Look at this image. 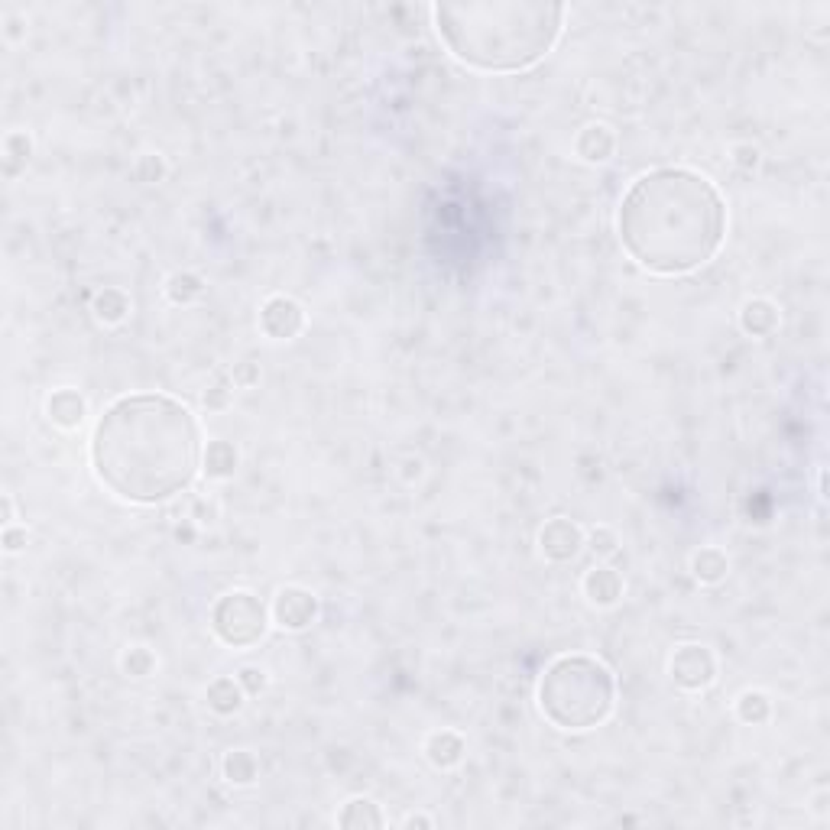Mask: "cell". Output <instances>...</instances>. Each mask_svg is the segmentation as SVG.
<instances>
[{"label": "cell", "instance_id": "obj_14", "mask_svg": "<svg viewBox=\"0 0 830 830\" xmlns=\"http://www.w3.org/2000/svg\"><path fill=\"white\" fill-rule=\"evenodd\" d=\"M467 753V743L454 730H435L425 736V756L435 769H454Z\"/></svg>", "mask_w": 830, "mask_h": 830}, {"label": "cell", "instance_id": "obj_16", "mask_svg": "<svg viewBox=\"0 0 830 830\" xmlns=\"http://www.w3.org/2000/svg\"><path fill=\"white\" fill-rule=\"evenodd\" d=\"M130 312H133V302L127 292L117 286H104L91 296V315H95L101 325H120V321L130 318Z\"/></svg>", "mask_w": 830, "mask_h": 830}, {"label": "cell", "instance_id": "obj_29", "mask_svg": "<svg viewBox=\"0 0 830 830\" xmlns=\"http://www.w3.org/2000/svg\"><path fill=\"white\" fill-rule=\"evenodd\" d=\"M237 681H240V688L247 691V698H257V694L266 688V672H263V668H257V665H244L237 672Z\"/></svg>", "mask_w": 830, "mask_h": 830}, {"label": "cell", "instance_id": "obj_5", "mask_svg": "<svg viewBox=\"0 0 830 830\" xmlns=\"http://www.w3.org/2000/svg\"><path fill=\"white\" fill-rule=\"evenodd\" d=\"M270 610L250 591H227L211 607V633L231 649H250L270 629Z\"/></svg>", "mask_w": 830, "mask_h": 830}, {"label": "cell", "instance_id": "obj_8", "mask_svg": "<svg viewBox=\"0 0 830 830\" xmlns=\"http://www.w3.org/2000/svg\"><path fill=\"white\" fill-rule=\"evenodd\" d=\"M539 552L552 565H568L584 552V529L574 519H548L539 529Z\"/></svg>", "mask_w": 830, "mask_h": 830}, {"label": "cell", "instance_id": "obj_9", "mask_svg": "<svg viewBox=\"0 0 830 830\" xmlns=\"http://www.w3.org/2000/svg\"><path fill=\"white\" fill-rule=\"evenodd\" d=\"M305 328V309L289 296H270L260 309V331L270 341H292Z\"/></svg>", "mask_w": 830, "mask_h": 830}, {"label": "cell", "instance_id": "obj_25", "mask_svg": "<svg viewBox=\"0 0 830 830\" xmlns=\"http://www.w3.org/2000/svg\"><path fill=\"white\" fill-rule=\"evenodd\" d=\"M33 153V140H30V133H7V140H4V156H7V169L10 172H17L20 166H26V159H30Z\"/></svg>", "mask_w": 830, "mask_h": 830}, {"label": "cell", "instance_id": "obj_12", "mask_svg": "<svg viewBox=\"0 0 830 830\" xmlns=\"http://www.w3.org/2000/svg\"><path fill=\"white\" fill-rule=\"evenodd\" d=\"M581 591L594 607H613L623 597V578H620V571H613L607 565H597V568H591L584 574Z\"/></svg>", "mask_w": 830, "mask_h": 830}, {"label": "cell", "instance_id": "obj_10", "mask_svg": "<svg viewBox=\"0 0 830 830\" xmlns=\"http://www.w3.org/2000/svg\"><path fill=\"white\" fill-rule=\"evenodd\" d=\"M46 415H49L52 425L62 428V432H72V428H78L85 422L88 403H85L82 393L72 390V386H62V390H56L46 399Z\"/></svg>", "mask_w": 830, "mask_h": 830}, {"label": "cell", "instance_id": "obj_21", "mask_svg": "<svg viewBox=\"0 0 830 830\" xmlns=\"http://www.w3.org/2000/svg\"><path fill=\"white\" fill-rule=\"evenodd\" d=\"M205 289H208L205 279L198 273H192V270H179V273H172L166 279V299L172 305H192V302H198L205 296Z\"/></svg>", "mask_w": 830, "mask_h": 830}, {"label": "cell", "instance_id": "obj_15", "mask_svg": "<svg viewBox=\"0 0 830 830\" xmlns=\"http://www.w3.org/2000/svg\"><path fill=\"white\" fill-rule=\"evenodd\" d=\"M244 698H247V691L240 688V681L231 675H218L205 691V701L218 717H234L240 707H244Z\"/></svg>", "mask_w": 830, "mask_h": 830}, {"label": "cell", "instance_id": "obj_27", "mask_svg": "<svg viewBox=\"0 0 830 830\" xmlns=\"http://www.w3.org/2000/svg\"><path fill=\"white\" fill-rule=\"evenodd\" d=\"M166 172H169V166H166V159L159 156V153H143L137 159V166H133V176H137L140 182H146V185L163 182Z\"/></svg>", "mask_w": 830, "mask_h": 830}, {"label": "cell", "instance_id": "obj_26", "mask_svg": "<svg viewBox=\"0 0 830 830\" xmlns=\"http://www.w3.org/2000/svg\"><path fill=\"white\" fill-rule=\"evenodd\" d=\"M584 545L591 548V552H594L597 558H610V555H617V548H620V535L613 532L610 526H594L591 532H587Z\"/></svg>", "mask_w": 830, "mask_h": 830}, {"label": "cell", "instance_id": "obj_13", "mask_svg": "<svg viewBox=\"0 0 830 830\" xmlns=\"http://www.w3.org/2000/svg\"><path fill=\"white\" fill-rule=\"evenodd\" d=\"M779 305L772 299H746L740 309V328L749 338H769L779 331Z\"/></svg>", "mask_w": 830, "mask_h": 830}, {"label": "cell", "instance_id": "obj_23", "mask_svg": "<svg viewBox=\"0 0 830 830\" xmlns=\"http://www.w3.org/2000/svg\"><path fill=\"white\" fill-rule=\"evenodd\" d=\"M120 668H124V675H130V678H150L156 672V655L146 646H133L124 652Z\"/></svg>", "mask_w": 830, "mask_h": 830}, {"label": "cell", "instance_id": "obj_2", "mask_svg": "<svg viewBox=\"0 0 830 830\" xmlns=\"http://www.w3.org/2000/svg\"><path fill=\"white\" fill-rule=\"evenodd\" d=\"M617 234L642 270L685 276L724 247L727 202L701 172L662 166L629 185L617 211Z\"/></svg>", "mask_w": 830, "mask_h": 830}, {"label": "cell", "instance_id": "obj_31", "mask_svg": "<svg viewBox=\"0 0 830 830\" xmlns=\"http://www.w3.org/2000/svg\"><path fill=\"white\" fill-rule=\"evenodd\" d=\"M218 513H221V510H218V503L208 500V497H198V500L192 503V519H195V522H202V526H205V522H214V519H218Z\"/></svg>", "mask_w": 830, "mask_h": 830}, {"label": "cell", "instance_id": "obj_24", "mask_svg": "<svg viewBox=\"0 0 830 830\" xmlns=\"http://www.w3.org/2000/svg\"><path fill=\"white\" fill-rule=\"evenodd\" d=\"M234 380L231 377H214L211 380V386L205 390V396H202V403H205V409L208 412H224L227 406L234 403Z\"/></svg>", "mask_w": 830, "mask_h": 830}, {"label": "cell", "instance_id": "obj_4", "mask_svg": "<svg viewBox=\"0 0 830 830\" xmlns=\"http://www.w3.org/2000/svg\"><path fill=\"white\" fill-rule=\"evenodd\" d=\"M539 711L552 727L584 733L600 727L617 704V678L594 655H558L535 688Z\"/></svg>", "mask_w": 830, "mask_h": 830}, {"label": "cell", "instance_id": "obj_1", "mask_svg": "<svg viewBox=\"0 0 830 830\" xmlns=\"http://www.w3.org/2000/svg\"><path fill=\"white\" fill-rule=\"evenodd\" d=\"M91 467L120 500L153 506L176 497L202 467V432L179 399L120 396L95 422Z\"/></svg>", "mask_w": 830, "mask_h": 830}, {"label": "cell", "instance_id": "obj_34", "mask_svg": "<svg viewBox=\"0 0 830 830\" xmlns=\"http://www.w3.org/2000/svg\"><path fill=\"white\" fill-rule=\"evenodd\" d=\"M0 516H4V526H10V522H13V500L10 497L0 500Z\"/></svg>", "mask_w": 830, "mask_h": 830}, {"label": "cell", "instance_id": "obj_7", "mask_svg": "<svg viewBox=\"0 0 830 830\" xmlns=\"http://www.w3.org/2000/svg\"><path fill=\"white\" fill-rule=\"evenodd\" d=\"M270 617L279 629H286V633H302V629H309L318 620V597L309 591V587L289 584L273 597Z\"/></svg>", "mask_w": 830, "mask_h": 830}, {"label": "cell", "instance_id": "obj_6", "mask_svg": "<svg viewBox=\"0 0 830 830\" xmlns=\"http://www.w3.org/2000/svg\"><path fill=\"white\" fill-rule=\"evenodd\" d=\"M668 675L681 691H704L717 678V659L701 642H688V646L675 649L672 662H668Z\"/></svg>", "mask_w": 830, "mask_h": 830}, {"label": "cell", "instance_id": "obj_28", "mask_svg": "<svg viewBox=\"0 0 830 830\" xmlns=\"http://www.w3.org/2000/svg\"><path fill=\"white\" fill-rule=\"evenodd\" d=\"M730 163L740 172H753L759 166V146L753 143H733L730 146Z\"/></svg>", "mask_w": 830, "mask_h": 830}, {"label": "cell", "instance_id": "obj_33", "mask_svg": "<svg viewBox=\"0 0 830 830\" xmlns=\"http://www.w3.org/2000/svg\"><path fill=\"white\" fill-rule=\"evenodd\" d=\"M403 827H435V821L425 818V814H409V818L403 821Z\"/></svg>", "mask_w": 830, "mask_h": 830}, {"label": "cell", "instance_id": "obj_22", "mask_svg": "<svg viewBox=\"0 0 830 830\" xmlns=\"http://www.w3.org/2000/svg\"><path fill=\"white\" fill-rule=\"evenodd\" d=\"M338 824L347 827V830H357V827H383V814H380V808L373 805L370 798H351V801H347V805L341 808Z\"/></svg>", "mask_w": 830, "mask_h": 830}, {"label": "cell", "instance_id": "obj_17", "mask_svg": "<svg viewBox=\"0 0 830 830\" xmlns=\"http://www.w3.org/2000/svg\"><path fill=\"white\" fill-rule=\"evenodd\" d=\"M691 574H694V581H698V584H720V581H727V574H730L727 552H724V548H717V545L698 548V552L691 555Z\"/></svg>", "mask_w": 830, "mask_h": 830}, {"label": "cell", "instance_id": "obj_3", "mask_svg": "<svg viewBox=\"0 0 830 830\" xmlns=\"http://www.w3.org/2000/svg\"><path fill=\"white\" fill-rule=\"evenodd\" d=\"M568 7L545 0H477L435 4L441 43L477 72H522L545 59L565 30Z\"/></svg>", "mask_w": 830, "mask_h": 830}, {"label": "cell", "instance_id": "obj_19", "mask_svg": "<svg viewBox=\"0 0 830 830\" xmlns=\"http://www.w3.org/2000/svg\"><path fill=\"white\" fill-rule=\"evenodd\" d=\"M221 775L237 788H247L260 779V759L250 753V749H231L221 759Z\"/></svg>", "mask_w": 830, "mask_h": 830}, {"label": "cell", "instance_id": "obj_30", "mask_svg": "<svg viewBox=\"0 0 830 830\" xmlns=\"http://www.w3.org/2000/svg\"><path fill=\"white\" fill-rule=\"evenodd\" d=\"M231 380L237 390H250V386L260 383V367L250 364V360H240V364H234V370H231Z\"/></svg>", "mask_w": 830, "mask_h": 830}, {"label": "cell", "instance_id": "obj_11", "mask_svg": "<svg viewBox=\"0 0 830 830\" xmlns=\"http://www.w3.org/2000/svg\"><path fill=\"white\" fill-rule=\"evenodd\" d=\"M574 153H578L584 163H607L617 153V133H613L607 124H587L578 137H574Z\"/></svg>", "mask_w": 830, "mask_h": 830}, {"label": "cell", "instance_id": "obj_18", "mask_svg": "<svg viewBox=\"0 0 830 830\" xmlns=\"http://www.w3.org/2000/svg\"><path fill=\"white\" fill-rule=\"evenodd\" d=\"M237 464H240V454H237V448L231 445V441H224V438L208 441V448L202 451V471H205L211 480H227V477H234Z\"/></svg>", "mask_w": 830, "mask_h": 830}, {"label": "cell", "instance_id": "obj_20", "mask_svg": "<svg viewBox=\"0 0 830 830\" xmlns=\"http://www.w3.org/2000/svg\"><path fill=\"white\" fill-rule=\"evenodd\" d=\"M733 711H736V720H740V724L762 727V724H769V717H772V701L766 691H743L740 698H736Z\"/></svg>", "mask_w": 830, "mask_h": 830}, {"label": "cell", "instance_id": "obj_32", "mask_svg": "<svg viewBox=\"0 0 830 830\" xmlns=\"http://www.w3.org/2000/svg\"><path fill=\"white\" fill-rule=\"evenodd\" d=\"M23 545H26V529H13V526H7V532H4V548H7V552H10V555L20 552Z\"/></svg>", "mask_w": 830, "mask_h": 830}]
</instances>
